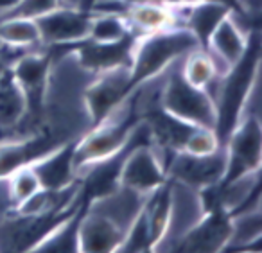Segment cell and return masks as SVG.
<instances>
[{
    "instance_id": "cell-1",
    "label": "cell",
    "mask_w": 262,
    "mask_h": 253,
    "mask_svg": "<svg viewBox=\"0 0 262 253\" xmlns=\"http://www.w3.org/2000/svg\"><path fill=\"white\" fill-rule=\"evenodd\" d=\"M262 41L258 29L248 33V45L244 54L221 76L215 102V135L221 145L235 130L239 120L248 112V102L258 81Z\"/></svg>"
},
{
    "instance_id": "cell-2",
    "label": "cell",
    "mask_w": 262,
    "mask_h": 253,
    "mask_svg": "<svg viewBox=\"0 0 262 253\" xmlns=\"http://www.w3.org/2000/svg\"><path fill=\"white\" fill-rule=\"evenodd\" d=\"M196 49H200V45L185 27H171L158 33L142 34L135 45L129 65L126 83L127 97Z\"/></svg>"
},
{
    "instance_id": "cell-3",
    "label": "cell",
    "mask_w": 262,
    "mask_h": 253,
    "mask_svg": "<svg viewBox=\"0 0 262 253\" xmlns=\"http://www.w3.org/2000/svg\"><path fill=\"white\" fill-rule=\"evenodd\" d=\"M142 122V108H140V88H137L126 101H122L104 120L90 131L77 138L74 163L77 173L102 158L115 155L129 142L135 128Z\"/></svg>"
},
{
    "instance_id": "cell-4",
    "label": "cell",
    "mask_w": 262,
    "mask_h": 253,
    "mask_svg": "<svg viewBox=\"0 0 262 253\" xmlns=\"http://www.w3.org/2000/svg\"><path fill=\"white\" fill-rule=\"evenodd\" d=\"M140 36L142 34L133 29L120 40L97 41L86 36L83 40L70 41V44L63 45H51L47 49L51 54L74 56L81 69L97 76V74L108 72V70L129 69L131 59H133V51H135V45Z\"/></svg>"
},
{
    "instance_id": "cell-5",
    "label": "cell",
    "mask_w": 262,
    "mask_h": 253,
    "mask_svg": "<svg viewBox=\"0 0 262 253\" xmlns=\"http://www.w3.org/2000/svg\"><path fill=\"white\" fill-rule=\"evenodd\" d=\"M223 147L226 151V169L221 181L215 183L219 188L228 187L250 174L260 173L262 130L258 117L255 113H244Z\"/></svg>"
},
{
    "instance_id": "cell-6",
    "label": "cell",
    "mask_w": 262,
    "mask_h": 253,
    "mask_svg": "<svg viewBox=\"0 0 262 253\" xmlns=\"http://www.w3.org/2000/svg\"><path fill=\"white\" fill-rule=\"evenodd\" d=\"M160 106L171 115L194 126L215 128V102L207 88H198L183 77L182 69H171L160 92Z\"/></svg>"
},
{
    "instance_id": "cell-7",
    "label": "cell",
    "mask_w": 262,
    "mask_h": 253,
    "mask_svg": "<svg viewBox=\"0 0 262 253\" xmlns=\"http://www.w3.org/2000/svg\"><path fill=\"white\" fill-rule=\"evenodd\" d=\"M52 61L54 59L49 51L31 49L9 65L16 83L22 88L27 104L26 117L20 122V126H24V124L38 126L40 124L45 112V102H47V88Z\"/></svg>"
},
{
    "instance_id": "cell-8",
    "label": "cell",
    "mask_w": 262,
    "mask_h": 253,
    "mask_svg": "<svg viewBox=\"0 0 262 253\" xmlns=\"http://www.w3.org/2000/svg\"><path fill=\"white\" fill-rule=\"evenodd\" d=\"M232 237V217L225 206L203 212L178 239L174 251H225Z\"/></svg>"
},
{
    "instance_id": "cell-9",
    "label": "cell",
    "mask_w": 262,
    "mask_h": 253,
    "mask_svg": "<svg viewBox=\"0 0 262 253\" xmlns=\"http://www.w3.org/2000/svg\"><path fill=\"white\" fill-rule=\"evenodd\" d=\"M226 169V151L225 147L217 149L210 155H190L178 151L171 156L167 167V178L192 191L210 187L221 181Z\"/></svg>"
},
{
    "instance_id": "cell-10",
    "label": "cell",
    "mask_w": 262,
    "mask_h": 253,
    "mask_svg": "<svg viewBox=\"0 0 262 253\" xmlns=\"http://www.w3.org/2000/svg\"><path fill=\"white\" fill-rule=\"evenodd\" d=\"M65 140L69 138H61L51 128H41L27 137L0 140V181L22 167L33 165Z\"/></svg>"
},
{
    "instance_id": "cell-11",
    "label": "cell",
    "mask_w": 262,
    "mask_h": 253,
    "mask_svg": "<svg viewBox=\"0 0 262 253\" xmlns=\"http://www.w3.org/2000/svg\"><path fill=\"white\" fill-rule=\"evenodd\" d=\"M167 180V171L153 144H137L126 155L120 169V188L149 194Z\"/></svg>"
},
{
    "instance_id": "cell-12",
    "label": "cell",
    "mask_w": 262,
    "mask_h": 253,
    "mask_svg": "<svg viewBox=\"0 0 262 253\" xmlns=\"http://www.w3.org/2000/svg\"><path fill=\"white\" fill-rule=\"evenodd\" d=\"M97 11H84L79 8L59 6L52 11L34 18L40 31L41 45H63L83 40L90 34L92 20Z\"/></svg>"
},
{
    "instance_id": "cell-13",
    "label": "cell",
    "mask_w": 262,
    "mask_h": 253,
    "mask_svg": "<svg viewBox=\"0 0 262 253\" xmlns=\"http://www.w3.org/2000/svg\"><path fill=\"white\" fill-rule=\"evenodd\" d=\"M127 74L129 69L108 70V72L97 74V79L88 85L83 99L92 126L104 120L120 102L127 99Z\"/></svg>"
},
{
    "instance_id": "cell-14",
    "label": "cell",
    "mask_w": 262,
    "mask_h": 253,
    "mask_svg": "<svg viewBox=\"0 0 262 253\" xmlns=\"http://www.w3.org/2000/svg\"><path fill=\"white\" fill-rule=\"evenodd\" d=\"M126 230V224L117 221L113 216L90 206L79 224V251H117Z\"/></svg>"
},
{
    "instance_id": "cell-15",
    "label": "cell",
    "mask_w": 262,
    "mask_h": 253,
    "mask_svg": "<svg viewBox=\"0 0 262 253\" xmlns=\"http://www.w3.org/2000/svg\"><path fill=\"white\" fill-rule=\"evenodd\" d=\"M76 145L77 138H69L31 165L41 188L61 191V188H67L79 181V173H77L76 163H74Z\"/></svg>"
},
{
    "instance_id": "cell-16",
    "label": "cell",
    "mask_w": 262,
    "mask_h": 253,
    "mask_svg": "<svg viewBox=\"0 0 262 253\" xmlns=\"http://www.w3.org/2000/svg\"><path fill=\"white\" fill-rule=\"evenodd\" d=\"M176 11H178L180 26L190 31L203 51H208V41L219 24L232 15L226 6L215 2H192V4L180 2L176 4Z\"/></svg>"
},
{
    "instance_id": "cell-17",
    "label": "cell",
    "mask_w": 262,
    "mask_h": 253,
    "mask_svg": "<svg viewBox=\"0 0 262 253\" xmlns=\"http://www.w3.org/2000/svg\"><path fill=\"white\" fill-rule=\"evenodd\" d=\"M172 188H174V183L171 178H167L160 187L147 194L149 198L142 201V210L147 221L155 251L158 249L160 242L165 241L172 226V201H174Z\"/></svg>"
},
{
    "instance_id": "cell-18",
    "label": "cell",
    "mask_w": 262,
    "mask_h": 253,
    "mask_svg": "<svg viewBox=\"0 0 262 253\" xmlns=\"http://www.w3.org/2000/svg\"><path fill=\"white\" fill-rule=\"evenodd\" d=\"M122 15L126 16L129 26L140 34L158 33V31L171 29V27H182L176 4H165L160 0L140 6H131Z\"/></svg>"
},
{
    "instance_id": "cell-19",
    "label": "cell",
    "mask_w": 262,
    "mask_h": 253,
    "mask_svg": "<svg viewBox=\"0 0 262 253\" xmlns=\"http://www.w3.org/2000/svg\"><path fill=\"white\" fill-rule=\"evenodd\" d=\"M248 45V31L243 29L233 15L226 16L208 41V52L214 58H219L225 67V72L241 59Z\"/></svg>"
},
{
    "instance_id": "cell-20",
    "label": "cell",
    "mask_w": 262,
    "mask_h": 253,
    "mask_svg": "<svg viewBox=\"0 0 262 253\" xmlns=\"http://www.w3.org/2000/svg\"><path fill=\"white\" fill-rule=\"evenodd\" d=\"M26 97L11 69L0 70V130H15L26 117Z\"/></svg>"
},
{
    "instance_id": "cell-21",
    "label": "cell",
    "mask_w": 262,
    "mask_h": 253,
    "mask_svg": "<svg viewBox=\"0 0 262 253\" xmlns=\"http://www.w3.org/2000/svg\"><path fill=\"white\" fill-rule=\"evenodd\" d=\"M81 203V201H79ZM90 208L81 203L79 208L72 214L59 226H56L33 251H49V253H74L79 251V224L84 212Z\"/></svg>"
},
{
    "instance_id": "cell-22",
    "label": "cell",
    "mask_w": 262,
    "mask_h": 253,
    "mask_svg": "<svg viewBox=\"0 0 262 253\" xmlns=\"http://www.w3.org/2000/svg\"><path fill=\"white\" fill-rule=\"evenodd\" d=\"M0 45L36 49L41 45L40 31L33 18H0Z\"/></svg>"
},
{
    "instance_id": "cell-23",
    "label": "cell",
    "mask_w": 262,
    "mask_h": 253,
    "mask_svg": "<svg viewBox=\"0 0 262 253\" xmlns=\"http://www.w3.org/2000/svg\"><path fill=\"white\" fill-rule=\"evenodd\" d=\"M183 59H185V61L180 67L183 77H185L190 85H194V87L207 88L208 90V87L214 83L219 74V67L214 56L208 51L196 49V51L189 52Z\"/></svg>"
},
{
    "instance_id": "cell-24",
    "label": "cell",
    "mask_w": 262,
    "mask_h": 253,
    "mask_svg": "<svg viewBox=\"0 0 262 253\" xmlns=\"http://www.w3.org/2000/svg\"><path fill=\"white\" fill-rule=\"evenodd\" d=\"M133 27L122 13H97L92 20L88 38L97 41H113L126 36Z\"/></svg>"
},
{
    "instance_id": "cell-25",
    "label": "cell",
    "mask_w": 262,
    "mask_h": 253,
    "mask_svg": "<svg viewBox=\"0 0 262 253\" xmlns=\"http://www.w3.org/2000/svg\"><path fill=\"white\" fill-rule=\"evenodd\" d=\"M4 181H8V199H9V212L15 210L18 205H22L26 199H29L33 194H36L41 188L40 181H38L34 171L29 167H22L16 173H13L9 178H6Z\"/></svg>"
},
{
    "instance_id": "cell-26",
    "label": "cell",
    "mask_w": 262,
    "mask_h": 253,
    "mask_svg": "<svg viewBox=\"0 0 262 253\" xmlns=\"http://www.w3.org/2000/svg\"><path fill=\"white\" fill-rule=\"evenodd\" d=\"M117 251H135V253H146L155 251L153 241H151L149 228H147V221L144 216L142 205H140L139 212L135 214L133 221L127 226L126 234L122 237V242L119 244Z\"/></svg>"
},
{
    "instance_id": "cell-27",
    "label": "cell",
    "mask_w": 262,
    "mask_h": 253,
    "mask_svg": "<svg viewBox=\"0 0 262 253\" xmlns=\"http://www.w3.org/2000/svg\"><path fill=\"white\" fill-rule=\"evenodd\" d=\"M221 147V142H219L217 135L212 128L196 126L187 137L182 151L190 153V155H210V153H215Z\"/></svg>"
},
{
    "instance_id": "cell-28",
    "label": "cell",
    "mask_w": 262,
    "mask_h": 253,
    "mask_svg": "<svg viewBox=\"0 0 262 253\" xmlns=\"http://www.w3.org/2000/svg\"><path fill=\"white\" fill-rule=\"evenodd\" d=\"M61 0H20L18 6L13 8L8 15H4L2 18H38V16L45 15V13L52 11V9L59 8Z\"/></svg>"
},
{
    "instance_id": "cell-29",
    "label": "cell",
    "mask_w": 262,
    "mask_h": 253,
    "mask_svg": "<svg viewBox=\"0 0 262 253\" xmlns=\"http://www.w3.org/2000/svg\"><path fill=\"white\" fill-rule=\"evenodd\" d=\"M147 2H155V0H115V4H119V8L122 9V13L126 11L131 6H140V4H147Z\"/></svg>"
},
{
    "instance_id": "cell-30",
    "label": "cell",
    "mask_w": 262,
    "mask_h": 253,
    "mask_svg": "<svg viewBox=\"0 0 262 253\" xmlns=\"http://www.w3.org/2000/svg\"><path fill=\"white\" fill-rule=\"evenodd\" d=\"M18 2L20 0H0V18H2L4 15H8L13 8H16Z\"/></svg>"
},
{
    "instance_id": "cell-31",
    "label": "cell",
    "mask_w": 262,
    "mask_h": 253,
    "mask_svg": "<svg viewBox=\"0 0 262 253\" xmlns=\"http://www.w3.org/2000/svg\"><path fill=\"white\" fill-rule=\"evenodd\" d=\"M99 2H101V0H79V6H77V8L84 9V11H94Z\"/></svg>"
},
{
    "instance_id": "cell-32",
    "label": "cell",
    "mask_w": 262,
    "mask_h": 253,
    "mask_svg": "<svg viewBox=\"0 0 262 253\" xmlns=\"http://www.w3.org/2000/svg\"><path fill=\"white\" fill-rule=\"evenodd\" d=\"M61 6H70V8H77L79 0H61Z\"/></svg>"
},
{
    "instance_id": "cell-33",
    "label": "cell",
    "mask_w": 262,
    "mask_h": 253,
    "mask_svg": "<svg viewBox=\"0 0 262 253\" xmlns=\"http://www.w3.org/2000/svg\"><path fill=\"white\" fill-rule=\"evenodd\" d=\"M4 67H6V65H4V61H2V59H0V70L4 69Z\"/></svg>"
}]
</instances>
